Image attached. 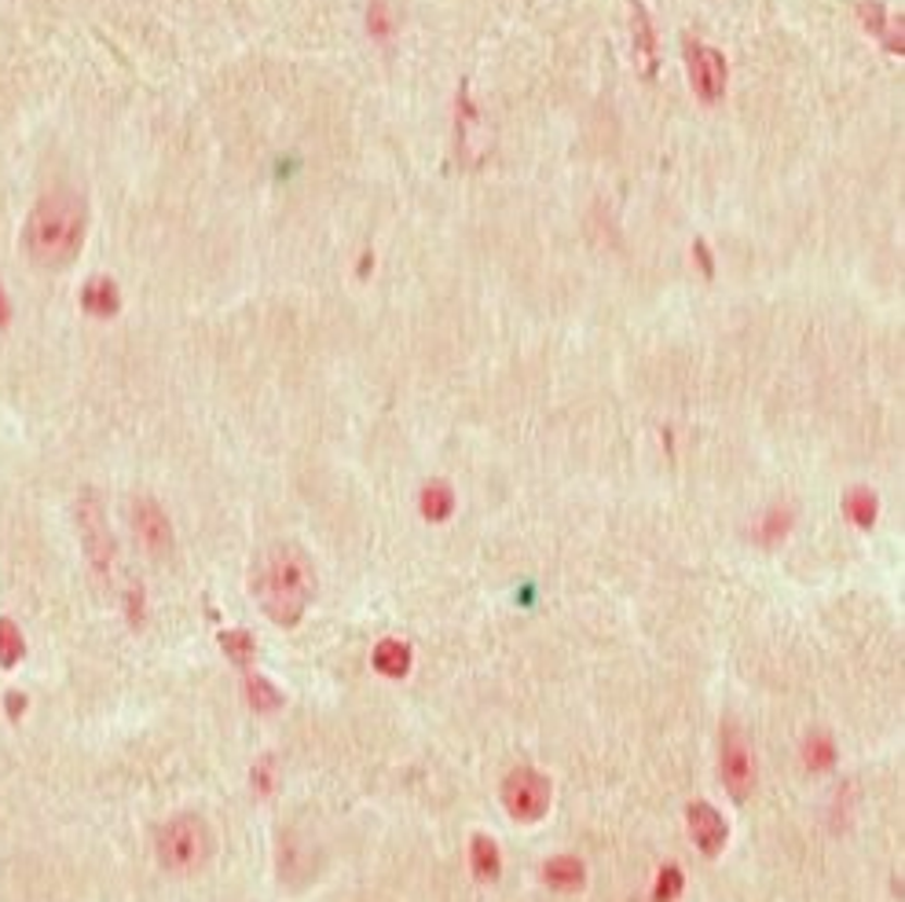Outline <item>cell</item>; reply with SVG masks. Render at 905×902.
Here are the masks:
<instances>
[{
	"label": "cell",
	"instance_id": "obj_1",
	"mask_svg": "<svg viewBox=\"0 0 905 902\" xmlns=\"http://www.w3.org/2000/svg\"><path fill=\"white\" fill-rule=\"evenodd\" d=\"M88 235V203L74 187H48V192L29 206L23 220V246L26 260L41 272H63L77 260Z\"/></svg>",
	"mask_w": 905,
	"mask_h": 902
},
{
	"label": "cell",
	"instance_id": "obj_2",
	"mask_svg": "<svg viewBox=\"0 0 905 902\" xmlns=\"http://www.w3.org/2000/svg\"><path fill=\"white\" fill-rule=\"evenodd\" d=\"M254 598L271 624L294 627L308 613V601L316 595V569L308 554L294 544H276L257 558L254 565Z\"/></svg>",
	"mask_w": 905,
	"mask_h": 902
},
{
	"label": "cell",
	"instance_id": "obj_3",
	"mask_svg": "<svg viewBox=\"0 0 905 902\" xmlns=\"http://www.w3.org/2000/svg\"><path fill=\"white\" fill-rule=\"evenodd\" d=\"M155 851L169 874H195L213 855V833L198 815H173L158 829Z\"/></svg>",
	"mask_w": 905,
	"mask_h": 902
},
{
	"label": "cell",
	"instance_id": "obj_4",
	"mask_svg": "<svg viewBox=\"0 0 905 902\" xmlns=\"http://www.w3.org/2000/svg\"><path fill=\"white\" fill-rule=\"evenodd\" d=\"M74 514H77V533H82L88 565H93V573L103 580V584H110V576H114V569H118V539L107 525V510L99 503V496L85 488L74 507Z\"/></svg>",
	"mask_w": 905,
	"mask_h": 902
},
{
	"label": "cell",
	"instance_id": "obj_5",
	"mask_svg": "<svg viewBox=\"0 0 905 902\" xmlns=\"http://www.w3.org/2000/svg\"><path fill=\"white\" fill-rule=\"evenodd\" d=\"M550 800H554V785L536 767H514L502 778V807H506L510 818L531 826L550 810Z\"/></svg>",
	"mask_w": 905,
	"mask_h": 902
},
{
	"label": "cell",
	"instance_id": "obj_6",
	"mask_svg": "<svg viewBox=\"0 0 905 902\" xmlns=\"http://www.w3.org/2000/svg\"><path fill=\"white\" fill-rule=\"evenodd\" d=\"M719 775L722 785L730 789L733 800H748V793L756 789V756H751L744 730L737 723H722L719 730Z\"/></svg>",
	"mask_w": 905,
	"mask_h": 902
},
{
	"label": "cell",
	"instance_id": "obj_7",
	"mask_svg": "<svg viewBox=\"0 0 905 902\" xmlns=\"http://www.w3.org/2000/svg\"><path fill=\"white\" fill-rule=\"evenodd\" d=\"M686 66H689V85L704 103H716V99L726 96V82H730V66L722 59L719 48L704 45V41H689L686 45Z\"/></svg>",
	"mask_w": 905,
	"mask_h": 902
},
{
	"label": "cell",
	"instance_id": "obj_8",
	"mask_svg": "<svg viewBox=\"0 0 905 902\" xmlns=\"http://www.w3.org/2000/svg\"><path fill=\"white\" fill-rule=\"evenodd\" d=\"M133 533L139 539V547L150 558H166L173 554V521H169L166 507L155 496H136L133 499Z\"/></svg>",
	"mask_w": 905,
	"mask_h": 902
},
{
	"label": "cell",
	"instance_id": "obj_9",
	"mask_svg": "<svg viewBox=\"0 0 905 902\" xmlns=\"http://www.w3.org/2000/svg\"><path fill=\"white\" fill-rule=\"evenodd\" d=\"M686 829H689L693 844L700 848V855H708V858H716L719 851L726 848V840H730L726 818H722L711 804H704V800H697V804L686 807Z\"/></svg>",
	"mask_w": 905,
	"mask_h": 902
},
{
	"label": "cell",
	"instance_id": "obj_10",
	"mask_svg": "<svg viewBox=\"0 0 905 902\" xmlns=\"http://www.w3.org/2000/svg\"><path fill=\"white\" fill-rule=\"evenodd\" d=\"M370 665H375L378 675H386V679H404L411 665H415V649H411V643H404V638H381L375 646Z\"/></svg>",
	"mask_w": 905,
	"mask_h": 902
},
{
	"label": "cell",
	"instance_id": "obj_11",
	"mask_svg": "<svg viewBox=\"0 0 905 902\" xmlns=\"http://www.w3.org/2000/svg\"><path fill=\"white\" fill-rule=\"evenodd\" d=\"M542 880L554 891H579L587 885V866L576 855H554L542 866Z\"/></svg>",
	"mask_w": 905,
	"mask_h": 902
},
{
	"label": "cell",
	"instance_id": "obj_12",
	"mask_svg": "<svg viewBox=\"0 0 905 902\" xmlns=\"http://www.w3.org/2000/svg\"><path fill=\"white\" fill-rule=\"evenodd\" d=\"M82 305L88 316H114L118 308H122V294H118L114 279L99 276V279H88L85 290H82Z\"/></svg>",
	"mask_w": 905,
	"mask_h": 902
},
{
	"label": "cell",
	"instance_id": "obj_13",
	"mask_svg": "<svg viewBox=\"0 0 905 902\" xmlns=\"http://www.w3.org/2000/svg\"><path fill=\"white\" fill-rule=\"evenodd\" d=\"M469 869H474V877L485 880V885H491V880H499V874H502V855H499V844H496V840L485 837V833H477L474 840H469Z\"/></svg>",
	"mask_w": 905,
	"mask_h": 902
},
{
	"label": "cell",
	"instance_id": "obj_14",
	"mask_svg": "<svg viewBox=\"0 0 905 902\" xmlns=\"http://www.w3.org/2000/svg\"><path fill=\"white\" fill-rule=\"evenodd\" d=\"M418 510H421V517L432 521V525H440V521H448L455 514V492H451L448 480H429L418 496Z\"/></svg>",
	"mask_w": 905,
	"mask_h": 902
},
{
	"label": "cell",
	"instance_id": "obj_15",
	"mask_svg": "<svg viewBox=\"0 0 905 902\" xmlns=\"http://www.w3.org/2000/svg\"><path fill=\"white\" fill-rule=\"evenodd\" d=\"M799 756H803V764H807V770L821 775V770H829L836 764V741H832L829 730H810L799 745Z\"/></svg>",
	"mask_w": 905,
	"mask_h": 902
},
{
	"label": "cell",
	"instance_id": "obj_16",
	"mask_svg": "<svg viewBox=\"0 0 905 902\" xmlns=\"http://www.w3.org/2000/svg\"><path fill=\"white\" fill-rule=\"evenodd\" d=\"M243 694H246V705L254 708V711H276V708H283V694H279V686L271 683V679L257 675V671H246Z\"/></svg>",
	"mask_w": 905,
	"mask_h": 902
},
{
	"label": "cell",
	"instance_id": "obj_17",
	"mask_svg": "<svg viewBox=\"0 0 905 902\" xmlns=\"http://www.w3.org/2000/svg\"><path fill=\"white\" fill-rule=\"evenodd\" d=\"M843 514H847L858 528H872L880 517V499L869 488H851L847 499H843Z\"/></svg>",
	"mask_w": 905,
	"mask_h": 902
},
{
	"label": "cell",
	"instance_id": "obj_18",
	"mask_svg": "<svg viewBox=\"0 0 905 902\" xmlns=\"http://www.w3.org/2000/svg\"><path fill=\"white\" fill-rule=\"evenodd\" d=\"M220 649H224V657L231 660L235 668H249V660L257 654V638L249 635L243 627H231V631H220Z\"/></svg>",
	"mask_w": 905,
	"mask_h": 902
},
{
	"label": "cell",
	"instance_id": "obj_19",
	"mask_svg": "<svg viewBox=\"0 0 905 902\" xmlns=\"http://www.w3.org/2000/svg\"><path fill=\"white\" fill-rule=\"evenodd\" d=\"M26 657V638L15 620H0V668H15Z\"/></svg>",
	"mask_w": 905,
	"mask_h": 902
},
{
	"label": "cell",
	"instance_id": "obj_20",
	"mask_svg": "<svg viewBox=\"0 0 905 902\" xmlns=\"http://www.w3.org/2000/svg\"><path fill=\"white\" fill-rule=\"evenodd\" d=\"M682 888H686V874H682L675 862H668V866L657 874V888H652L649 902H675L682 895Z\"/></svg>",
	"mask_w": 905,
	"mask_h": 902
},
{
	"label": "cell",
	"instance_id": "obj_21",
	"mask_svg": "<svg viewBox=\"0 0 905 902\" xmlns=\"http://www.w3.org/2000/svg\"><path fill=\"white\" fill-rule=\"evenodd\" d=\"M788 528H792V510L788 507H773L767 517H762V525H759V539L767 547H773L778 539L788 536Z\"/></svg>",
	"mask_w": 905,
	"mask_h": 902
},
{
	"label": "cell",
	"instance_id": "obj_22",
	"mask_svg": "<svg viewBox=\"0 0 905 902\" xmlns=\"http://www.w3.org/2000/svg\"><path fill=\"white\" fill-rule=\"evenodd\" d=\"M635 45H641L638 52L646 56V74H652V56H657V37H652V26H649V15L638 8V19H635Z\"/></svg>",
	"mask_w": 905,
	"mask_h": 902
},
{
	"label": "cell",
	"instance_id": "obj_23",
	"mask_svg": "<svg viewBox=\"0 0 905 902\" xmlns=\"http://www.w3.org/2000/svg\"><path fill=\"white\" fill-rule=\"evenodd\" d=\"M249 781H254V789L260 796H271L276 793V759L265 756V759H257L254 770H249Z\"/></svg>",
	"mask_w": 905,
	"mask_h": 902
},
{
	"label": "cell",
	"instance_id": "obj_24",
	"mask_svg": "<svg viewBox=\"0 0 905 902\" xmlns=\"http://www.w3.org/2000/svg\"><path fill=\"white\" fill-rule=\"evenodd\" d=\"M4 708H8V716L19 719L26 711V694H19V690H12V694L4 697Z\"/></svg>",
	"mask_w": 905,
	"mask_h": 902
},
{
	"label": "cell",
	"instance_id": "obj_25",
	"mask_svg": "<svg viewBox=\"0 0 905 902\" xmlns=\"http://www.w3.org/2000/svg\"><path fill=\"white\" fill-rule=\"evenodd\" d=\"M8 324H12V301H8L4 287H0V327H8Z\"/></svg>",
	"mask_w": 905,
	"mask_h": 902
}]
</instances>
